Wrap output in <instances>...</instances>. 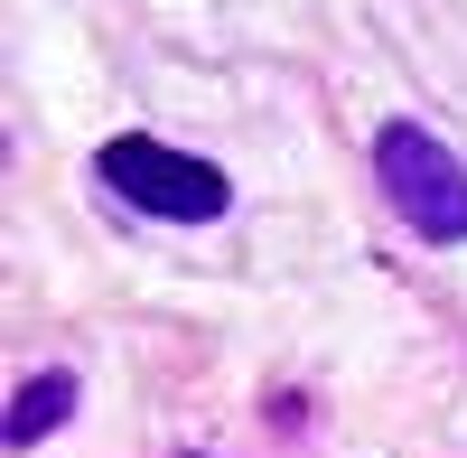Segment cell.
I'll return each mask as SVG.
<instances>
[{"label":"cell","instance_id":"6da1fadb","mask_svg":"<svg viewBox=\"0 0 467 458\" xmlns=\"http://www.w3.org/2000/svg\"><path fill=\"white\" fill-rule=\"evenodd\" d=\"M374 178H383V197L402 206L411 234L467 244V160L440 150L420 122H383V131H374Z\"/></svg>","mask_w":467,"mask_h":458},{"label":"cell","instance_id":"7a4b0ae2","mask_svg":"<svg viewBox=\"0 0 467 458\" xmlns=\"http://www.w3.org/2000/svg\"><path fill=\"white\" fill-rule=\"evenodd\" d=\"M103 178H112V197L122 206H140V215H169V224H206V215H224L234 206V178L215 169V160H197V150H169V141H103V160H94Z\"/></svg>","mask_w":467,"mask_h":458},{"label":"cell","instance_id":"3957f363","mask_svg":"<svg viewBox=\"0 0 467 458\" xmlns=\"http://www.w3.org/2000/svg\"><path fill=\"white\" fill-rule=\"evenodd\" d=\"M66 411H75V374H37V384L19 393V411H10V440H19V449H28V440H47Z\"/></svg>","mask_w":467,"mask_h":458}]
</instances>
